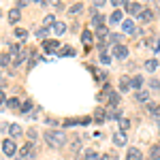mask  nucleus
<instances>
[{
  "mask_svg": "<svg viewBox=\"0 0 160 160\" xmlns=\"http://www.w3.org/2000/svg\"><path fill=\"white\" fill-rule=\"evenodd\" d=\"M111 43H115V45H120V38H122V34H111Z\"/></svg>",
  "mask_w": 160,
  "mask_h": 160,
  "instance_id": "79ce46f5",
  "label": "nucleus"
},
{
  "mask_svg": "<svg viewBox=\"0 0 160 160\" xmlns=\"http://www.w3.org/2000/svg\"><path fill=\"white\" fill-rule=\"evenodd\" d=\"M96 37H98L100 41H107V37H111V34H109V30H107L105 26H100L98 30H96Z\"/></svg>",
  "mask_w": 160,
  "mask_h": 160,
  "instance_id": "bb28decb",
  "label": "nucleus"
},
{
  "mask_svg": "<svg viewBox=\"0 0 160 160\" xmlns=\"http://www.w3.org/2000/svg\"><path fill=\"white\" fill-rule=\"evenodd\" d=\"M7 19H9V24L15 26L19 19H22V9H17V7H15V9H11V11L7 13Z\"/></svg>",
  "mask_w": 160,
  "mask_h": 160,
  "instance_id": "423d86ee",
  "label": "nucleus"
},
{
  "mask_svg": "<svg viewBox=\"0 0 160 160\" xmlns=\"http://www.w3.org/2000/svg\"><path fill=\"white\" fill-rule=\"evenodd\" d=\"M122 32H126V34H135V32H137L135 19H124V22H122Z\"/></svg>",
  "mask_w": 160,
  "mask_h": 160,
  "instance_id": "ddd939ff",
  "label": "nucleus"
},
{
  "mask_svg": "<svg viewBox=\"0 0 160 160\" xmlns=\"http://www.w3.org/2000/svg\"><path fill=\"white\" fill-rule=\"evenodd\" d=\"M19 160H34L37 158V145L34 143H24L22 148H19V156H17Z\"/></svg>",
  "mask_w": 160,
  "mask_h": 160,
  "instance_id": "f03ea898",
  "label": "nucleus"
},
{
  "mask_svg": "<svg viewBox=\"0 0 160 160\" xmlns=\"http://www.w3.org/2000/svg\"><path fill=\"white\" fill-rule=\"evenodd\" d=\"M154 17H156V15H154V11H152V9H148V7H145L143 11L137 15V19H139V22H143V24H149V22H154Z\"/></svg>",
  "mask_w": 160,
  "mask_h": 160,
  "instance_id": "20e7f679",
  "label": "nucleus"
},
{
  "mask_svg": "<svg viewBox=\"0 0 160 160\" xmlns=\"http://www.w3.org/2000/svg\"><path fill=\"white\" fill-rule=\"evenodd\" d=\"M0 66H11V53H2L0 56Z\"/></svg>",
  "mask_w": 160,
  "mask_h": 160,
  "instance_id": "72a5a7b5",
  "label": "nucleus"
},
{
  "mask_svg": "<svg viewBox=\"0 0 160 160\" xmlns=\"http://www.w3.org/2000/svg\"><path fill=\"white\" fill-rule=\"evenodd\" d=\"M0 17H2V11H0Z\"/></svg>",
  "mask_w": 160,
  "mask_h": 160,
  "instance_id": "8fccbe9b",
  "label": "nucleus"
},
{
  "mask_svg": "<svg viewBox=\"0 0 160 160\" xmlns=\"http://www.w3.org/2000/svg\"><path fill=\"white\" fill-rule=\"evenodd\" d=\"M7 107H9V109H22V107H19V98H17V96H11V98L7 100Z\"/></svg>",
  "mask_w": 160,
  "mask_h": 160,
  "instance_id": "c756f323",
  "label": "nucleus"
},
{
  "mask_svg": "<svg viewBox=\"0 0 160 160\" xmlns=\"http://www.w3.org/2000/svg\"><path fill=\"white\" fill-rule=\"evenodd\" d=\"M158 66H160V62L156 60V58H149V60L143 62V68H145L148 73H156V71H158Z\"/></svg>",
  "mask_w": 160,
  "mask_h": 160,
  "instance_id": "f8f14e48",
  "label": "nucleus"
},
{
  "mask_svg": "<svg viewBox=\"0 0 160 160\" xmlns=\"http://www.w3.org/2000/svg\"><path fill=\"white\" fill-rule=\"evenodd\" d=\"M100 160H109V156H102V158H100Z\"/></svg>",
  "mask_w": 160,
  "mask_h": 160,
  "instance_id": "de8ad7c7",
  "label": "nucleus"
},
{
  "mask_svg": "<svg viewBox=\"0 0 160 160\" xmlns=\"http://www.w3.org/2000/svg\"><path fill=\"white\" fill-rule=\"evenodd\" d=\"M53 24H56V17H53V15H45V17H43V28H53Z\"/></svg>",
  "mask_w": 160,
  "mask_h": 160,
  "instance_id": "473e14b6",
  "label": "nucleus"
},
{
  "mask_svg": "<svg viewBox=\"0 0 160 160\" xmlns=\"http://www.w3.org/2000/svg\"><path fill=\"white\" fill-rule=\"evenodd\" d=\"M45 141H47V145H49V148H62V145H66V141H68V139H66V132H64V130H56V128H53V130H45Z\"/></svg>",
  "mask_w": 160,
  "mask_h": 160,
  "instance_id": "f257e3e1",
  "label": "nucleus"
},
{
  "mask_svg": "<svg viewBox=\"0 0 160 160\" xmlns=\"http://www.w3.org/2000/svg\"><path fill=\"white\" fill-rule=\"evenodd\" d=\"M141 86H143V77H141V75L130 77V88H132V90H137V92H139V90H141Z\"/></svg>",
  "mask_w": 160,
  "mask_h": 160,
  "instance_id": "6ab92c4d",
  "label": "nucleus"
},
{
  "mask_svg": "<svg viewBox=\"0 0 160 160\" xmlns=\"http://www.w3.org/2000/svg\"><path fill=\"white\" fill-rule=\"evenodd\" d=\"M128 53H130V51H128L126 45H115V47H113V56H115L118 60H126V58H128Z\"/></svg>",
  "mask_w": 160,
  "mask_h": 160,
  "instance_id": "39448f33",
  "label": "nucleus"
},
{
  "mask_svg": "<svg viewBox=\"0 0 160 160\" xmlns=\"http://www.w3.org/2000/svg\"><path fill=\"white\" fill-rule=\"evenodd\" d=\"M128 128H130V120H126V118H124V120H120V130H122V132H126Z\"/></svg>",
  "mask_w": 160,
  "mask_h": 160,
  "instance_id": "4c0bfd02",
  "label": "nucleus"
},
{
  "mask_svg": "<svg viewBox=\"0 0 160 160\" xmlns=\"http://www.w3.org/2000/svg\"><path fill=\"white\" fill-rule=\"evenodd\" d=\"M9 135H11V139L15 141V139L24 137V128H22L19 124H11V126H9Z\"/></svg>",
  "mask_w": 160,
  "mask_h": 160,
  "instance_id": "9b49d317",
  "label": "nucleus"
},
{
  "mask_svg": "<svg viewBox=\"0 0 160 160\" xmlns=\"http://www.w3.org/2000/svg\"><path fill=\"white\" fill-rule=\"evenodd\" d=\"M2 152H4V156H15L17 154V143L13 139H4L2 141Z\"/></svg>",
  "mask_w": 160,
  "mask_h": 160,
  "instance_id": "7ed1b4c3",
  "label": "nucleus"
},
{
  "mask_svg": "<svg viewBox=\"0 0 160 160\" xmlns=\"http://www.w3.org/2000/svg\"><path fill=\"white\" fill-rule=\"evenodd\" d=\"M122 19H124V13L120 11V9H115V11L109 15V24H120Z\"/></svg>",
  "mask_w": 160,
  "mask_h": 160,
  "instance_id": "f3484780",
  "label": "nucleus"
},
{
  "mask_svg": "<svg viewBox=\"0 0 160 160\" xmlns=\"http://www.w3.org/2000/svg\"><path fill=\"white\" fill-rule=\"evenodd\" d=\"M126 160H143V154L139 148H128L126 149Z\"/></svg>",
  "mask_w": 160,
  "mask_h": 160,
  "instance_id": "6e6552de",
  "label": "nucleus"
},
{
  "mask_svg": "<svg viewBox=\"0 0 160 160\" xmlns=\"http://www.w3.org/2000/svg\"><path fill=\"white\" fill-rule=\"evenodd\" d=\"M9 49H11V56H15V58H17V56H19V53H22V47H19V43H13L11 47H9Z\"/></svg>",
  "mask_w": 160,
  "mask_h": 160,
  "instance_id": "f704fd0d",
  "label": "nucleus"
},
{
  "mask_svg": "<svg viewBox=\"0 0 160 160\" xmlns=\"http://www.w3.org/2000/svg\"><path fill=\"white\" fill-rule=\"evenodd\" d=\"M83 11V2H77V4H73V7H68V15H77V13Z\"/></svg>",
  "mask_w": 160,
  "mask_h": 160,
  "instance_id": "cd10ccee",
  "label": "nucleus"
},
{
  "mask_svg": "<svg viewBox=\"0 0 160 160\" xmlns=\"http://www.w3.org/2000/svg\"><path fill=\"white\" fill-rule=\"evenodd\" d=\"M47 34H49L47 28H37V30H34V37H38V38H45Z\"/></svg>",
  "mask_w": 160,
  "mask_h": 160,
  "instance_id": "e433bc0d",
  "label": "nucleus"
},
{
  "mask_svg": "<svg viewBox=\"0 0 160 160\" xmlns=\"http://www.w3.org/2000/svg\"><path fill=\"white\" fill-rule=\"evenodd\" d=\"M32 107H34V102H32V100H26L19 111H22V113H30V111H32Z\"/></svg>",
  "mask_w": 160,
  "mask_h": 160,
  "instance_id": "c9c22d12",
  "label": "nucleus"
},
{
  "mask_svg": "<svg viewBox=\"0 0 160 160\" xmlns=\"http://www.w3.org/2000/svg\"><path fill=\"white\" fill-rule=\"evenodd\" d=\"M26 137H28V141H30V143H34V141L38 139L37 128H34V126H32V128H28V130H26Z\"/></svg>",
  "mask_w": 160,
  "mask_h": 160,
  "instance_id": "5701e85b",
  "label": "nucleus"
},
{
  "mask_svg": "<svg viewBox=\"0 0 160 160\" xmlns=\"http://www.w3.org/2000/svg\"><path fill=\"white\" fill-rule=\"evenodd\" d=\"M7 96H4V92H0V107H2V105H7Z\"/></svg>",
  "mask_w": 160,
  "mask_h": 160,
  "instance_id": "a18cd8bd",
  "label": "nucleus"
},
{
  "mask_svg": "<svg viewBox=\"0 0 160 160\" xmlns=\"http://www.w3.org/2000/svg\"><path fill=\"white\" fill-rule=\"evenodd\" d=\"M81 41H83L86 45H92V43H94V34H92L90 30H83V32H81Z\"/></svg>",
  "mask_w": 160,
  "mask_h": 160,
  "instance_id": "4be33fe9",
  "label": "nucleus"
},
{
  "mask_svg": "<svg viewBox=\"0 0 160 160\" xmlns=\"http://www.w3.org/2000/svg\"><path fill=\"white\" fill-rule=\"evenodd\" d=\"M28 56H32V51H30V49H24L19 56H17V58H15V62H13V68H17V66H19V64H22V62H24Z\"/></svg>",
  "mask_w": 160,
  "mask_h": 160,
  "instance_id": "a211bd4d",
  "label": "nucleus"
},
{
  "mask_svg": "<svg viewBox=\"0 0 160 160\" xmlns=\"http://www.w3.org/2000/svg\"><path fill=\"white\" fill-rule=\"evenodd\" d=\"M92 120L96 124H105V120H107V111L102 109V107H96L94 109V115H92Z\"/></svg>",
  "mask_w": 160,
  "mask_h": 160,
  "instance_id": "0eeeda50",
  "label": "nucleus"
},
{
  "mask_svg": "<svg viewBox=\"0 0 160 160\" xmlns=\"http://www.w3.org/2000/svg\"><path fill=\"white\" fill-rule=\"evenodd\" d=\"M0 75H2V73H0Z\"/></svg>",
  "mask_w": 160,
  "mask_h": 160,
  "instance_id": "3c124183",
  "label": "nucleus"
},
{
  "mask_svg": "<svg viewBox=\"0 0 160 160\" xmlns=\"http://www.w3.org/2000/svg\"><path fill=\"white\" fill-rule=\"evenodd\" d=\"M149 160H160V145H152L149 148Z\"/></svg>",
  "mask_w": 160,
  "mask_h": 160,
  "instance_id": "b1692460",
  "label": "nucleus"
},
{
  "mask_svg": "<svg viewBox=\"0 0 160 160\" xmlns=\"http://www.w3.org/2000/svg\"><path fill=\"white\" fill-rule=\"evenodd\" d=\"M75 124H79V122H77V120H64L62 126H64V128H68V126H75Z\"/></svg>",
  "mask_w": 160,
  "mask_h": 160,
  "instance_id": "a19ab883",
  "label": "nucleus"
},
{
  "mask_svg": "<svg viewBox=\"0 0 160 160\" xmlns=\"http://www.w3.org/2000/svg\"><path fill=\"white\" fill-rule=\"evenodd\" d=\"M135 102H141V105L145 102V105H148L149 102V92L148 90H139V92H135Z\"/></svg>",
  "mask_w": 160,
  "mask_h": 160,
  "instance_id": "4468645a",
  "label": "nucleus"
},
{
  "mask_svg": "<svg viewBox=\"0 0 160 160\" xmlns=\"http://www.w3.org/2000/svg\"><path fill=\"white\" fill-rule=\"evenodd\" d=\"M60 56H75V49L71 47V45H66V47H62V53Z\"/></svg>",
  "mask_w": 160,
  "mask_h": 160,
  "instance_id": "58836bf2",
  "label": "nucleus"
},
{
  "mask_svg": "<svg viewBox=\"0 0 160 160\" xmlns=\"http://www.w3.org/2000/svg\"><path fill=\"white\" fill-rule=\"evenodd\" d=\"M128 90H132V88H130V77H126V75H124V77H120V92H128Z\"/></svg>",
  "mask_w": 160,
  "mask_h": 160,
  "instance_id": "aec40b11",
  "label": "nucleus"
},
{
  "mask_svg": "<svg viewBox=\"0 0 160 160\" xmlns=\"http://www.w3.org/2000/svg\"><path fill=\"white\" fill-rule=\"evenodd\" d=\"M83 160H100V158H98V154H96L94 149H86V152H83Z\"/></svg>",
  "mask_w": 160,
  "mask_h": 160,
  "instance_id": "7c9ffc66",
  "label": "nucleus"
},
{
  "mask_svg": "<svg viewBox=\"0 0 160 160\" xmlns=\"http://www.w3.org/2000/svg\"><path fill=\"white\" fill-rule=\"evenodd\" d=\"M51 32H53L56 37H62V34L66 32V24H64V22H56L53 28H51Z\"/></svg>",
  "mask_w": 160,
  "mask_h": 160,
  "instance_id": "dca6fc26",
  "label": "nucleus"
},
{
  "mask_svg": "<svg viewBox=\"0 0 160 160\" xmlns=\"http://www.w3.org/2000/svg\"><path fill=\"white\" fill-rule=\"evenodd\" d=\"M126 143H128V137H126V132H122V130H118V132L113 135V145L122 148V145H126Z\"/></svg>",
  "mask_w": 160,
  "mask_h": 160,
  "instance_id": "9d476101",
  "label": "nucleus"
},
{
  "mask_svg": "<svg viewBox=\"0 0 160 160\" xmlns=\"http://www.w3.org/2000/svg\"><path fill=\"white\" fill-rule=\"evenodd\" d=\"M58 47H60V43H58L56 38H53V41H43V49L47 51V53H53Z\"/></svg>",
  "mask_w": 160,
  "mask_h": 160,
  "instance_id": "2eb2a0df",
  "label": "nucleus"
},
{
  "mask_svg": "<svg viewBox=\"0 0 160 160\" xmlns=\"http://www.w3.org/2000/svg\"><path fill=\"white\" fill-rule=\"evenodd\" d=\"M77 122L81 124V126H88V124L92 122V118H81V120H77Z\"/></svg>",
  "mask_w": 160,
  "mask_h": 160,
  "instance_id": "c03bdc74",
  "label": "nucleus"
},
{
  "mask_svg": "<svg viewBox=\"0 0 160 160\" xmlns=\"http://www.w3.org/2000/svg\"><path fill=\"white\" fill-rule=\"evenodd\" d=\"M107 102H109L107 107H113V109H115V107H118V102H120V94H118V92H111L109 96H107Z\"/></svg>",
  "mask_w": 160,
  "mask_h": 160,
  "instance_id": "412c9836",
  "label": "nucleus"
},
{
  "mask_svg": "<svg viewBox=\"0 0 160 160\" xmlns=\"http://www.w3.org/2000/svg\"><path fill=\"white\" fill-rule=\"evenodd\" d=\"M156 124H158V130H160V120H156Z\"/></svg>",
  "mask_w": 160,
  "mask_h": 160,
  "instance_id": "09e8293b",
  "label": "nucleus"
},
{
  "mask_svg": "<svg viewBox=\"0 0 160 160\" xmlns=\"http://www.w3.org/2000/svg\"><path fill=\"white\" fill-rule=\"evenodd\" d=\"M81 145H83L81 137H73V141H71V149H73V152H79V149H81Z\"/></svg>",
  "mask_w": 160,
  "mask_h": 160,
  "instance_id": "a878e982",
  "label": "nucleus"
},
{
  "mask_svg": "<svg viewBox=\"0 0 160 160\" xmlns=\"http://www.w3.org/2000/svg\"><path fill=\"white\" fill-rule=\"evenodd\" d=\"M145 107H148V111L152 113V115H160V105H156V102H148Z\"/></svg>",
  "mask_w": 160,
  "mask_h": 160,
  "instance_id": "2f4dec72",
  "label": "nucleus"
},
{
  "mask_svg": "<svg viewBox=\"0 0 160 160\" xmlns=\"http://www.w3.org/2000/svg\"><path fill=\"white\" fill-rule=\"evenodd\" d=\"M100 62H102V64H109V62H111V58L107 56V53H105V51L100 53Z\"/></svg>",
  "mask_w": 160,
  "mask_h": 160,
  "instance_id": "37998d69",
  "label": "nucleus"
},
{
  "mask_svg": "<svg viewBox=\"0 0 160 160\" xmlns=\"http://www.w3.org/2000/svg\"><path fill=\"white\" fill-rule=\"evenodd\" d=\"M15 38H19V41H26L28 38V30L26 28H15V34H13Z\"/></svg>",
  "mask_w": 160,
  "mask_h": 160,
  "instance_id": "393cba45",
  "label": "nucleus"
},
{
  "mask_svg": "<svg viewBox=\"0 0 160 160\" xmlns=\"http://www.w3.org/2000/svg\"><path fill=\"white\" fill-rule=\"evenodd\" d=\"M149 88H152V90H160V79H156V77L149 79Z\"/></svg>",
  "mask_w": 160,
  "mask_h": 160,
  "instance_id": "ea45409f",
  "label": "nucleus"
},
{
  "mask_svg": "<svg viewBox=\"0 0 160 160\" xmlns=\"http://www.w3.org/2000/svg\"><path fill=\"white\" fill-rule=\"evenodd\" d=\"M124 9H126V11L130 13V15H139V13L143 11L145 7H141L139 2H126V4H124Z\"/></svg>",
  "mask_w": 160,
  "mask_h": 160,
  "instance_id": "1a4fd4ad",
  "label": "nucleus"
},
{
  "mask_svg": "<svg viewBox=\"0 0 160 160\" xmlns=\"http://www.w3.org/2000/svg\"><path fill=\"white\" fill-rule=\"evenodd\" d=\"M9 126H11V124H4V122H0V132H4V130H9Z\"/></svg>",
  "mask_w": 160,
  "mask_h": 160,
  "instance_id": "49530a36",
  "label": "nucleus"
},
{
  "mask_svg": "<svg viewBox=\"0 0 160 160\" xmlns=\"http://www.w3.org/2000/svg\"><path fill=\"white\" fill-rule=\"evenodd\" d=\"M102 22H105V15H98V13H94V15H92V26L100 28V26H102Z\"/></svg>",
  "mask_w": 160,
  "mask_h": 160,
  "instance_id": "c85d7f7f",
  "label": "nucleus"
}]
</instances>
